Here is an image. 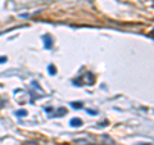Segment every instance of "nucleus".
Instances as JSON below:
<instances>
[{"mask_svg":"<svg viewBox=\"0 0 154 145\" xmlns=\"http://www.w3.org/2000/svg\"><path fill=\"white\" fill-rule=\"evenodd\" d=\"M44 41H45V44H44V46L46 48V49H51V46H53V40H51V37H50V35H44Z\"/></svg>","mask_w":154,"mask_h":145,"instance_id":"obj_1","label":"nucleus"},{"mask_svg":"<svg viewBox=\"0 0 154 145\" xmlns=\"http://www.w3.org/2000/svg\"><path fill=\"white\" fill-rule=\"evenodd\" d=\"M69 125L71 126H73V127H80L81 125H82V121H81L80 118H72Z\"/></svg>","mask_w":154,"mask_h":145,"instance_id":"obj_2","label":"nucleus"},{"mask_svg":"<svg viewBox=\"0 0 154 145\" xmlns=\"http://www.w3.org/2000/svg\"><path fill=\"white\" fill-rule=\"evenodd\" d=\"M16 114L18 116V117H25V116L27 114L26 110H18V112H16Z\"/></svg>","mask_w":154,"mask_h":145,"instance_id":"obj_3","label":"nucleus"},{"mask_svg":"<svg viewBox=\"0 0 154 145\" xmlns=\"http://www.w3.org/2000/svg\"><path fill=\"white\" fill-rule=\"evenodd\" d=\"M71 105H72V108H77V109L82 108V104L81 103H71Z\"/></svg>","mask_w":154,"mask_h":145,"instance_id":"obj_4","label":"nucleus"},{"mask_svg":"<svg viewBox=\"0 0 154 145\" xmlns=\"http://www.w3.org/2000/svg\"><path fill=\"white\" fill-rule=\"evenodd\" d=\"M49 72H50V75H55V69L53 66H49Z\"/></svg>","mask_w":154,"mask_h":145,"instance_id":"obj_5","label":"nucleus"},{"mask_svg":"<svg viewBox=\"0 0 154 145\" xmlns=\"http://www.w3.org/2000/svg\"><path fill=\"white\" fill-rule=\"evenodd\" d=\"M5 62H7V57H0V64L5 63Z\"/></svg>","mask_w":154,"mask_h":145,"instance_id":"obj_6","label":"nucleus"}]
</instances>
